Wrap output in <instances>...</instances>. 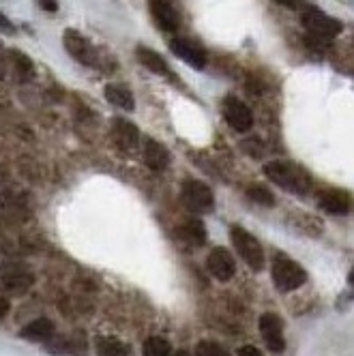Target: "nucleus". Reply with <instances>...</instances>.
<instances>
[{
	"label": "nucleus",
	"instance_id": "1",
	"mask_svg": "<svg viewBox=\"0 0 354 356\" xmlns=\"http://www.w3.org/2000/svg\"><path fill=\"white\" fill-rule=\"evenodd\" d=\"M264 174L275 185H280L282 189L298 193V195L307 193L312 187L309 176L290 161H271L264 165Z\"/></svg>",
	"mask_w": 354,
	"mask_h": 356
},
{
	"label": "nucleus",
	"instance_id": "2",
	"mask_svg": "<svg viewBox=\"0 0 354 356\" xmlns=\"http://www.w3.org/2000/svg\"><path fill=\"white\" fill-rule=\"evenodd\" d=\"M271 275H273L275 288L282 292H294L307 282V273L303 270L298 262L290 260L288 256H277L273 260Z\"/></svg>",
	"mask_w": 354,
	"mask_h": 356
},
{
	"label": "nucleus",
	"instance_id": "3",
	"mask_svg": "<svg viewBox=\"0 0 354 356\" xmlns=\"http://www.w3.org/2000/svg\"><path fill=\"white\" fill-rule=\"evenodd\" d=\"M230 241H232L236 253L245 260V264L251 270H262L264 268V249H262V245L258 243L256 236H251L247 230L234 225L230 230Z\"/></svg>",
	"mask_w": 354,
	"mask_h": 356
},
{
	"label": "nucleus",
	"instance_id": "4",
	"mask_svg": "<svg viewBox=\"0 0 354 356\" xmlns=\"http://www.w3.org/2000/svg\"><path fill=\"white\" fill-rule=\"evenodd\" d=\"M300 24L305 26V31L309 35H314L316 39H322V41H331L341 33V24L337 19H333L331 15H326L324 11L316 9V7L303 9Z\"/></svg>",
	"mask_w": 354,
	"mask_h": 356
},
{
	"label": "nucleus",
	"instance_id": "5",
	"mask_svg": "<svg viewBox=\"0 0 354 356\" xmlns=\"http://www.w3.org/2000/svg\"><path fill=\"white\" fill-rule=\"evenodd\" d=\"M35 282V277L26 264L5 262L0 264V290L11 294H24Z\"/></svg>",
	"mask_w": 354,
	"mask_h": 356
},
{
	"label": "nucleus",
	"instance_id": "6",
	"mask_svg": "<svg viewBox=\"0 0 354 356\" xmlns=\"http://www.w3.org/2000/svg\"><path fill=\"white\" fill-rule=\"evenodd\" d=\"M63 43H65V49L69 52V56L75 58L80 65H84V67H97L99 65V54H97L95 45L82 33L67 29L63 33Z\"/></svg>",
	"mask_w": 354,
	"mask_h": 356
},
{
	"label": "nucleus",
	"instance_id": "7",
	"mask_svg": "<svg viewBox=\"0 0 354 356\" xmlns=\"http://www.w3.org/2000/svg\"><path fill=\"white\" fill-rule=\"evenodd\" d=\"M183 202L185 207L193 213H204V211H211L213 204H215V197H213V191L211 187H207L204 183L200 181H187L183 185Z\"/></svg>",
	"mask_w": 354,
	"mask_h": 356
},
{
	"label": "nucleus",
	"instance_id": "8",
	"mask_svg": "<svg viewBox=\"0 0 354 356\" xmlns=\"http://www.w3.org/2000/svg\"><path fill=\"white\" fill-rule=\"evenodd\" d=\"M260 333L264 343L271 352L282 354L286 350V337H284V322L275 314H262L260 318Z\"/></svg>",
	"mask_w": 354,
	"mask_h": 356
},
{
	"label": "nucleus",
	"instance_id": "9",
	"mask_svg": "<svg viewBox=\"0 0 354 356\" xmlns=\"http://www.w3.org/2000/svg\"><path fill=\"white\" fill-rule=\"evenodd\" d=\"M223 118L225 122L232 127L234 131H249L251 124H254V116H251V110L243 104V101L234 99V97H227L223 101Z\"/></svg>",
	"mask_w": 354,
	"mask_h": 356
},
{
	"label": "nucleus",
	"instance_id": "10",
	"mask_svg": "<svg viewBox=\"0 0 354 356\" xmlns=\"http://www.w3.org/2000/svg\"><path fill=\"white\" fill-rule=\"evenodd\" d=\"M207 268L217 279V282H230V279L234 277V273H236L234 258L230 256V251L223 249V247H217V249H213L209 253Z\"/></svg>",
	"mask_w": 354,
	"mask_h": 356
},
{
	"label": "nucleus",
	"instance_id": "11",
	"mask_svg": "<svg viewBox=\"0 0 354 356\" xmlns=\"http://www.w3.org/2000/svg\"><path fill=\"white\" fill-rule=\"evenodd\" d=\"M170 49H172V54L183 58L193 69H204V65H207L204 47H202L200 43H195V41H191V39H172Z\"/></svg>",
	"mask_w": 354,
	"mask_h": 356
},
{
	"label": "nucleus",
	"instance_id": "12",
	"mask_svg": "<svg viewBox=\"0 0 354 356\" xmlns=\"http://www.w3.org/2000/svg\"><path fill=\"white\" fill-rule=\"evenodd\" d=\"M112 138L118 148L122 150H134L140 142V131L131 120L124 118H114L112 120Z\"/></svg>",
	"mask_w": 354,
	"mask_h": 356
},
{
	"label": "nucleus",
	"instance_id": "13",
	"mask_svg": "<svg viewBox=\"0 0 354 356\" xmlns=\"http://www.w3.org/2000/svg\"><path fill=\"white\" fill-rule=\"evenodd\" d=\"M150 13H153L161 31L174 33L179 29V13L174 11V7L168 3V0H150Z\"/></svg>",
	"mask_w": 354,
	"mask_h": 356
},
{
	"label": "nucleus",
	"instance_id": "14",
	"mask_svg": "<svg viewBox=\"0 0 354 356\" xmlns=\"http://www.w3.org/2000/svg\"><path fill=\"white\" fill-rule=\"evenodd\" d=\"M144 161H146V165L150 170L163 172L168 168V163H170V152H168V148L161 142L148 138L144 142Z\"/></svg>",
	"mask_w": 354,
	"mask_h": 356
},
{
	"label": "nucleus",
	"instance_id": "15",
	"mask_svg": "<svg viewBox=\"0 0 354 356\" xmlns=\"http://www.w3.org/2000/svg\"><path fill=\"white\" fill-rule=\"evenodd\" d=\"M318 204L324 213L328 215H348L350 211V200L344 191H335V189H328V191H322L320 197H318Z\"/></svg>",
	"mask_w": 354,
	"mask_h": 356
},
{
	"label": "nucleus",
	"instance_id": "16",
	"mask_svg": "<svg viewBox=\"0 0 354 356\" xmlns=\"http://www.w3.org/2000/svg\"><path fill=\"white\" fill-rule=\"evenodd\" d=\"M136 56L138 60L157 75H163V78H174V73L170 71V67L166 65V58H161V54H157L155 49L150 47H144V45H138L136 47Z\"/></svg>",
	"mask_w": 354,
	"mask_h": 356
},
{
	"label": "nucleus",
	"instance_id": "17",
	"mask_svg": "<svg viewBox=\"0 0 354 356\" xmlns=\"http://www.w3.org/2000/svg\"><path fill=\"white\" fill-rule=\"evenodd\" d=\"M104 95H106V99L110 101L114 108H120L124 112H134L136 110L134 92L127 86H122V84H108L104 88Z\"/></svg>",
	"mask_w": 354,
	"mask_h": 356
},
{
	"label": "nucleus",
	"instance_id": "18",
	"mask_svg": "<svg viewBox=\"0 0 354 356\" xmlns=\"http://www.w3.org/2000/svg\"><path fill=\"white\" fill-rule=\"evenodd\" d=\"M54 330H56V326L49 318H37L31 324L24 326L19 335L24 339H31V341H45L49 337H54Z\"/></svg>",
	"mask_w": 354,
	"mask_h": 356
},
{
	"label": "nucleus",
	"instance_id": "19",
	"mask_svg": "<svg viewBox=\"0 0 354 356\" xmlns=\"http://www.w3.org/2000/svg\"><path fill=\"white\" fill-rule=\"evenodd\" d=\"M97 352H99V356H131L129 346L120 339H114V337H99Z\"/></svg>",
	"mask_w": 354,
	"mask_h": 356
},
{
	"label": "nucleus",
	"instance_id": "20",
	"mask_svg": "<svg viewBox=\"0 0 354 356\" xmlns=\"http://www.w3.org/2000/svg\"><path fill=\"white\" fill-rule=\"evenodd\" d=\"M183 236L191 243V245H202L207 241V227H204V223H202L200 219H191V221H187L183 227Z\"/></svg>",
	"mask_w": 354,
	"mask_h": 356
},
{
	"label": "nucleus",
	"instance_id": "21",
	"mask_svg": "<svg viewBox=\"0 0 354 356\" xmlns=\"http://www.w3.org/2000/svg\"><path fill=\"white\" fill-rule=\"evenodd\" d=\"M144 356H172V346L163 337H148L142 346Z\"/></svg>",
	"mask_w": 354,
	"mask_h": 356
},
{
	"label": "nucleus",
	"instance_id": "22",
	"mask_svg": "<svg viewBox=\"0 0 354 356\" xmlns=\"http://www.w3.org/2000/svg\"><path fill=\"white\" fill-rule=\"evenodd\" d=\"M9 56H11V60H13L19 75H24V78H31V75H35V65L24 52H19V49H11Z\"/></svg>",
	"mask_w": 354,
	"mask_h": 356
},
{
	"label": "nucleus",
	"instance_id": "23",
	"mask_svg": "<svg viewBox=\"0 0 354 356\" xmlns=\"http://www.w3.org/2000/svg\"><path fill=\"white\" fill-rule=\"evenodd\" d=\"M195 356H230V352H227L221 343L217 341H211V339H204L200 341L195 346Z\"/></svg>",
	"mask_w": 354,
	"mask_h": 356
},
{
	"label": "nucleus",
	"instance_id": "24",
	"mask_svg": "<svg viewBox=\"0 0 354 356\" xmlns=\"http://www.w3.org/2000/svg\"><path fill=\"white\" fill-rule=\"evenodd\" d=\"M247 195L254 200V202H258V204H262V207H273L275 204V197H273V193L264 187V185H251L249 189H247Z\"/></svg>",
	"mask_w": 354,
	"mask_h": 356
},
{
	"label": "nucleus",
	"instance_id": "25",
	"mask_svg": "<svg viewBox=\"0 0 354 356\" xmlns=\"http://www.w3.org/2000/svg\"><path fill=\"white\" fill-rule=\"evenodd\" d=\"M9 309H11V302H9V298L0 292V320H3L7 314H9Z\"/></svg>",
	"mask_w": 354,
	"mask_h": 356
},
{
	"label": "nucleus",
	"instance_id": "26",
	"mask_svg": "<svg viewBox=\"0 0 354 356\" xmlns=\"http://www.w3.org/2000/svg\"><path fill=\"white\" fill-rule=\"evenodd\" d=\"M39 7L43 11H58V0H39Z\"/></svg>",
	"mask_w": 354,
	"mask_h": 356
},
{
	"label": "nucleus",
	"instance_id": "27",
	"mask_svg": "<svg viewBox=\"0 0 354 356\" xmlns=\"http://www.w3.org/2000/svg\"><path fill=\"white\" fill-rule=\"evenodd\" d=\"M0 29L7 31V33H13V24H11V19L3 11H0Z\"/></svg>",
	"mask_w": 354,
	"mask_h": 356
},
{
	"label": "nucleus",
	"instance_id": "28",
	"mask_svg": "<svg viewBox=\"0 0 354 356\" xmlns=\"http://www.w3.org/2000/svg\"><path fill=\"white\" fill-rule=\"evenodd\" d=\"M239 356H262V354H260V350L254 348V346H245V348L239 350Z\"/></svg>",
	"mask_w": 354,
	"mask_h": 356
},
{
	"label": "nucleus",
	"instance_id": "29",
	"mask_svg": "<svg viewBox=\"0 0 354 356\" xmlns=\"http://www.w3.org/2000/svg\"><path fill=\"white\" fill-rule=\"evenodd\" d=\"M277 3L284 5V7H288V9H296V7L303 5V0H277Z\"/></svg>",
	"mask_w": 354,
	"mask_h": 356
},
{
	"label": "nucleus",
	"instance_id": "30",
	"mask_svg": "<svg viewBox=\"0 0 354 356\" xmlns=\"http://www.w3.org/2000/svg\"><path fill=\"white\" fill-rule=\"evenodd\" d=\"M0 52H3V47H0ZM5 58H3V54H0V80H3L5 78Z\"/></svg>",
	"mask_w": 354,
	"mask_h": 356
},
{
	"label": "nucleus",
	"instance_id": "31",
	"mask_svg": "<svg viewBox=\"0 0 354 356\" xmlns=\"http://www.w3.org/2000/svg\"><path fill=\"white\" fill-rule=\"evenodd\" d=\"M172 356H191V354H189L187 350H176V352H174Z\"/></svg>",
	"mask_w": 354,
	"mask_h": 356
},
{
	"label": "nucleus",
	"instance_id": "32",
	"mask_svg": "<svg viewBox=\"0 0 354 356\" xmlns=\"http://www.w3.org/2000/svg\"><path fill=\"white\" fill-rule=\"evenodd\" d=\"M348 282H350V286L354 288V268L350 270V275H348Z\"/></svg>",
	"mask_w": 354,
	"mask_h": 356
}]
</instances>
